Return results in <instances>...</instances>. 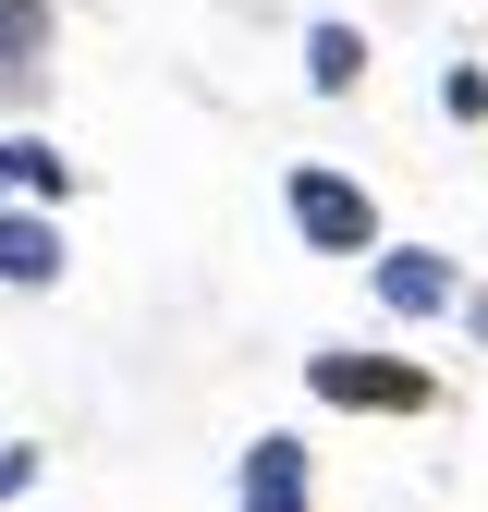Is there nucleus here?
<instances>
[{
    "label": "nucleus",
    "instance_id": "obj_1",
    "mask_svg": "<svg viewBox=\"0 0 488 512\" xmlns=\"http://www.w3.org/2000/svg\"><path fill=\"white\" fill-rule=\"evenodd\" d=\"M281 220H293L305 256H379V244H391V232H379V196H366L354 171H330V159H293V171H281Z\"/></svg>",
    "mask_w": 488,
    "mask_h": 512
},
{
    "label": "nucleus",
    "instance_id": "obj_2",
    "mask_svg": "<svg viewBox=\"0 0 488 512\" xmlns=\"http://www.w3.org/2000/svg\"><path fill=\"white\" fill-rule=\"evenodd\" d=\"M305 391L330 415H440V378L415 354H354V342H318L305 354Z\"/></svg>",
    "mask_w": 488,
    "mask_h": 512
},
{
    "label": "nucleus",
    "instance_id": "obj_3",
    "mask_svg": "<svg viewBox=\"0 0 488 512\" xmlns=\"http://www.w3.org/2000/svg\"><path fill=\"white\" fill-rule=\"evenodd\" d=\"M366 281H379V317H403V330H427V317L464 305V269H452L440 244H379V256H366Z\"/></svg>",
    "mask_w": 488,
    "mask_h": 512
},
{
    "label": "nucleus",
    "instance_id": "obj_4",
    "mask_svg": "<svg viewBox=\"0 0 488 512\" xmlns=\"http://www.w3.org/2000/svg\"><path fill=\"white\" fill-rule=\"evenodd\" d=\"M232 512H318V464H305L293 427H257L232 464Z\"/></svg>",
    "mask_w": 488,
    "mask_h": 512
},
{
    "label": "nucleus",
    "instance_id": "obj_5",
    "mask_svg": "<svg viewBox=\"0 0 488 512\" xmlns=\"http://www.w3.org/2000/svg\"><path fill=\"white\" fill-rule=\"evenodd\" d=\"M74 244H61V208H0V293H61Z\"/></svg>",
    "mask_w": 488,
    "mask_h": 512
},
{
    "label": "nucleus",
    "instance_id": "obj_6",
    "mask_svg": "<svg viewBox=\"0 0 488 512\" xmlns=\"http://www.w3.org/2000/svg\"><path fill=\"white\" fill-rule=\"evenodd\" d=\"M74 196V159L49 135H0V208H61Z\"/></svg>",
    "mask_w": 488,
    "mask_h": 512
},
{
    "label": "nucleus",
    "instance_id": "obj_7",
    "mask_svg": "<svg viewBox=\"0 0 488 512\" xmlns=\"http://www.w3.org/2000/svg\"><path fill=\"white\" fill-rule=\"evenodd\" d=\"M305 86H318V98H354L366 86V25H342V13L305 25Z\"/></svg>",
    "mask_w": 488,
    "mask_h": 512
},
{
    "label": "nucleus",
    "instance_id": "obj_8",
    "mask_svg": "<svg viewBox=\"0 0 488 512\" xmlns=\"http://www.w3.org/2000/svg\"><path fill=\"white\" fill-rule=\"evenodd\" d=\"M440 110H452V122H488V74H476V61H452V74H440Z\"/></svg>",
    "mask_w": 488,
    "mask_h": 512
},
{
    "label": "nucleus",
    "instance_id": "obj_9",
    "mask_svg": "<svg viewBox=\"0 0 488 512\" xmlns=\"http://www.w3.org/2000/svg\"><path fill=\"white\" fill-rule=\"evenodd\" d=\"M25 488H37V439H0V512H13Z\"/></svg>",
    "mask_w": 488,
    "mask_h": 512
},
{
    "label": "nucleus",
    "instance_id": "obj_10",
    "mask_svg": "<svg viewBox=\"0 0 488 512\" xmlns=\"http://www.w3.org/2000/svg\"><path fill=\"white\" fill-rule=\"evenodd\" d=\"M464 330H476V342H488V293H464Z\"/></svg>",
    "mask_w": 488,
    "mask_h": 512
},
{
    "label": "nucleus",
    "instance_id": "obj_11",
    "mask_svg": "<svg viewBox=\"0 0 488 512\" xmlns=\"http://www.w3.org/2000/svg\"><path fill=\"white\" fill-rule=\"evenodd\" d=\"M0 61H13V49H0Z\"/></svg>",
    "mask_w": 488,
    "mask_h": 512
}]
</instances>
